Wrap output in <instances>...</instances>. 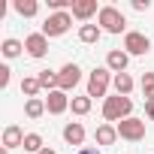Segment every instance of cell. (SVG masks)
I'll use <instances>...</instances> for the list:
<instances>
[{
  "mask_svg": "<svg viewBox=\"0 0 154 154\" xmlns=\"http://www.w3.org/2000/svg\"><path fill=\"white\" fill-rule=\"evenodd\" d=\"M130 112H133V100H130V97L115 94V97H106V103H103V118H106V121L121 124L124 118H130Z\"/></svg>",
  "mask_w": 154,
  "mask_h": 154,
  "instance_id": "obj_1",
  "label": "cell"
},
{
  "mask_svg": "<svg viewBox=\"0 0 154 154\" xmlns=\"http://www.w3.org/2000/svg\"><path fill=\"white\" fill-rule=\"evenodd\" d=\"M97 24H100L106 33H121V30L127 27V18H124L121 9H115V6H103V9L97 12Z\"/></svg>",
  "mask_w": 154,
  "mask_h": 154,
  "instance_id": "obj_2",
  "label": "cell"
},
{
  "mask_svg": "<svg viewBox=\"0 0 154 154\" xmlns=\"http://www.w3.org/2000/svg\"><path fill=\"white\" fill-rule=\"evenodd\" d=\"M112 69L109 66H97L91 75H88V97L94 100V97H106V91H109V82H112V75H109Z\"/></svg>",
  "mask_w": 154,
  "mask_h": 154,
  "instance_id": "obj_3",
  "label": "cell"
},
{
  "mask_svg": "<svg viewBox=\"0 0 154 154\" xmlns=\"http://www.w3.org/2000/svg\"><path fill=\"white\" fill-rule=\"evenodd\" d=\"M72 24V12H51L45 21H42V33L45 36H63Z\"/></svg>",
  "mask_w": 154,
  "mask_h": 154,
  "instance_id": "obj_4",
  "label": "cell"
},
{
  "mask_svg": "<svg viewBox=\"0 0 154 154\" xmlns=\"http://www.w3.org/2000/svg\"><path fill=\"white\" fill-rule=\"evenodd\" d=\"M118 127V136L121 139H127V142H139V139H145V121L142 118H124L121 124H115Z\"/></svg>",
  "mask_w": 154,
  "mask_h": 154,
  "instance_id": "obj_5",
  "label": "cell"
},
{
  "mask_svg": "<svg viewBox=\"0 0 154 154\" xmlns=\"http://www.w3.org/2000/svg\"><path fill=\"white\" fill-rule=\"evenodd\" d=\"M148 48H151V39H148L145 33L130 30V33L124 36V51H127V54H148Z\"/></svg>",
  "mask_w": 154,
  "mask_h": 154,
  "instance_id": "obj_6",
  "label": "cell"
},
{
  "mask_svg": "<svg viewBox=\"0 0 154 154\" xmlns=\"http://www.w3.org/2000/svg\"><path fill=\"white\" fill-rule=\"evenodd\" d=\"M57 79H60V91H72L75 85L82 82V69L75 63H63L60 72H57Z\"/></svg>",
  "mask_w": 154,
  "mask_h": 154,
  "instance_id": "obj_7",
  "label": "cell"
},
{
  "mask_svg": "<svg viewBox=\"0 0 154 154\" xmlns=\"http://www.w3.org/2000/svg\"><path fill=\"white\" fill-rule=\"evenodd\" d=\"M24 51L30 54V57H45V51H48V36L39 30V33H30L27 39H24Z\"/></svg>",
  "mask_w": 154,
  "mask_h": 154,
  "instance_id": "obj_8",
  "label": "cell"
},
{
  "mask_svg": "<svg viewBox=\"0 0 154 154\" xmlns=\"http://www.w3.org/2000/svg\"><path fill=\"white\" fill-rule=\"evenodd\" d=\"M69 97H66V91H51L48 97H45V109H48V115H63L66 109H69Z\"/></svg>",
  "mask_w": 154,
  "mask_h": 154,
  "instance_id": "obj_9",
  "label": "cell"
},
{
  "mask_svg": "<svg viewBox=\"0 0 154 154\" xmlns=\"http://www.w3.org/2000/svg\"><path fill=\"white\" fill-rule=\"evenodd\" d=\"M127 63H130V54L124 51V48H112L109 54H106V66L118 75V72H127Z\"/></svg>",
  "mask_w": 154,
  "mask_h": 154,
  "instance_id": "obj_10",
  "label": "cell"
},
{
  "mask_svg": "<svg viewBox=\"0 0 154 154\" xmlns=\"http://www.w3.org/2000/svg\"><path fill=\"white\" fill-rule=\"evenodd\" d=\"M24 136H27V133H24L18 124H9V127L3 130V148H9V151H12V148H21V145H24Z\"/></svg>",
  "mask_w": 154,
  "mask_h": 154,
  "instance_id": "obj_11",
  "label": "cell"
},
{
  "mask_svg": "<svg viewBox=\"0 0 154 154\" xmlns=\"http://www.w3.org/2000/svg\"><path fill=\"white\" fill-rule=\"evenodd\" d=\"M94 12H100L97 0H75V3H72V18H79V21H88Z\"/></svg>",
  "mask_w": 154,
  "mask_h": 154,
  "instance_id": "obj_12",
  "label": "cell"
},
{
  "mask_svg": "<svg viewBox=\"0 0 154 154\" xmlns=\"http://www.w3.org/2000/svg\"><path fill=\"white\" fill-rule=\"evenodd\" d=\"M63 142H66V145H82V142H85V127H82L79 121L66 124V127H63Z\"/></svg>",
  "mask_w": 154,
  "mask_h": 154,
  "instance_id": "obj_13",
  "label": "cell"
},
{
  "mask_svg": "<svg viewBox=\"0 0 154 154\" xmlns=\"http://www.w3.org/2000/svg\"><path fill=\"white\" fill-rule=\"evenodd\" d=\"M100 36H103V27H100V24H82V27H79V39H82L85 45L100 42Z\"/></svg>",
  "mask_w": 154,
  "mask_h": 154,
  "instance_id": "obj_14",
  "label": "cell"
},
{
  "mask_svg": "<svg viewBox=\"0 0 154 154\" xmlns=\"http://www.w3.org/2000/svg\"><path fill=\"white\" fill-rule=\"evenodd\" d=\"M94 139H97V145H112L118 139V127L115 124H100L97 133H94Z\"/></svg>",
  "mask_w": 154,
  "mask_h": 154,
  "instance_id": "obj_15",
  "label": "cell"
},
{
  "mask_svg": "<svg viewBox=\"0 0 154 154\" xmlns=\"http://www.w3.org/2000/svg\"><path fill=\"white\" fill-rule=\"evenodd\" d=\"M45 112H48V109H45V100H39V97H33V100H27V103H24V115H27V118H33V121H36V118H42Z\"/></svg>",
  "mask_w": 154,
  "mask_h": 154,
  "instance_id": "obj_16",
  "label": "cell"
},
{
  "mask_svg": "<svg viewBox=\"0 0 154 154\" xmlns=\"http://www.w3.org/2000/svg\"><path fill=\"white\" fill-rule=\"evenodd\" d=\"M36 79H39V85L51 94V91H60V79H57V72H51V69H42L39 75H36Z\"/></svg>",
  "mask_w": 154,
  "mask_h": 154,
  "instance_id": "obj_17",
  "label": "cell"
},
{
  "mask_svg": "<svg viewBox=\"0 0 154 154\" xmlns=\"http://www.w3.org/2000/svg\"><path fill=\"white\" fill-rule=\"evenodd\" d=\"M112 85H115V91H118L121 97H130V91H133V79H130V72H118L115 79H112Z\"/></svg>",
  "mask_w": 154,
  "mask_h": 154,
  "instance_id": "obj_18",
  "label": "cell"
},
{
  "mask_svg": "<svg viewBox=\"0 0 154 154\" xmlns=\"http://www.w3.org/2000/svg\"><path fill=\"white\" fill-rule=\"evenodd\" d=\"M15 12L21 18H33L39 12V3H36V0H15Z\"/></svg>",
  "mask_w": 154,
  "mask_h": 154,
  "instance_id": "obj_19",
  "label": "cell"
},
{
  "mask_svg": "<svg viewBox=\"0 0 154 154\" xmlns=\"http://www.w3.org/2000/svg\"><path fill=\"white\" fill-rule=\"evenodd\" d=\"M39 91H42V85H39V79H36V75H27V79H21V94H24L27 100H33Z\"/></svg>",
  "mask_w": 154,
  "mask_h": 154,
  "instance_id": "obj_20",
  "label": "cell"
},
{
  "mask_svg": "<svg viewBox=\"0 0 154 154\" xmlns=\"http://www.w3.org/2000/svg\"><path fill=\"white\" fill-rule=\"evenodd\" d=\"M21 148H24V151H30V154H39V151H42L45 145H42V136H39V133H27V136H24V145H21Z\"/></svg>",
  "mask_w": 154,
  "mask_h": 154,
  "instance_id": "obj_21",
  "label": "cell"
},
{
  "mask_svg": "<svg viewBox=\"0 0 154 154\" xmlns=\"http://www.w3.org/2000/svg\"><path fill=\"white\" fill-rule=\"evenodd\" d=\"M21 48H24V42H18V39H3V45H0L3 57H18V54H21Z\"/></svg>",
  "mask_w": 154,
  "mask_h": 154,
  "instance_id": "obj_22",
  "label": "cell"
},
{
  "mask_svg": "<svg viewBox=\"0 0 154 154\" xmlns=\"http://www.w3.org/2000/svg\"><path fill=\"white\" fill-rule=\"evenodd\" d=\"M69 109H72V115H88L91 112V97H72Z\"/></svg>",
  "mask_w": 154,
  "mask_h": 154,
  "instance_id": "obj_23",
  "label": "cell"
},
{
  "mask_svg": "<svg viewBox=\"0 0 154 154\" xmlns=\"http://www.w3.org/2000/svg\"><path fill=\"white\" fill-rule=\"evenodd\" d=\"M142 94H145V103H154V72L142 75Z\"/></svg>",
  "mask_w": 154,
  "mask_h": 154,
  "instance_id": "obj_24",
  "label": "cell"
},
{
  "mask_svg": "<svg viewBox=\"0 0 154 154\" xmlns=\"http://www.w3.org/2000/svg\"><path fill=\"white\" fill-rule=\"evenodd\" d=\"M9 72H12L9 66H0V88H6V85H9Z\"/></svg>",
  "mask_w": 154,
  "mask_h": 154,
  "instance_id": "obj_25",
  "label": "cell"
},
{
  "mask_svg": "<svg viewBox=\"0 0 154 154\" xmlns=\"http://www.w3.org/2000/svg\"><path fill=\"white\" fill-rule=\"evenodd\" d=\"M148 6H151V3H148V0H133V9H136V12H145Z\"/></svg>",
  "mask_w": 154,
  "mask_h": 154,
  "instance_id": "obj_26",
  "label": "cell"
},
{
  "mask_svg": "<svg viewBox=\"0 0 154 154\" xmlns=\"http://www.w3.org/2000/svg\"><path fill=\"white\" fill-rule=\"evenodd\" d=\"M75 154H103V151H100V148H79Z\"/></svg>",
  "mask_w": 154,
  "mask_h": 154,
  "instance_id": "obj_27",
  "label": "cell"
},
{
  "mask_svg": "<svg viewBox=\"0 0 154 154\" xmlns=\"http://www.w3.org/2000/svg\"><path fill=\"white\" fill-rule=\"evenodd\" d=\"M145 115H148V118L154 121V103H145Z\"/></svg>",
  "mask_w": 154,
  "mask_h": 154,
  "instance_id": "obj_28",
  "label": "cell"
},
{
  "mask_svg": "<svg viewBox=\"0 0 154 154\" xmlns=\"http://www.w3.org/2000/svg\"><path fill=\"white\" fill-rule=\"evenodd\" d=\"M39 154H57V151H54V148H42Z\"/></svg>",
  "mask_w": 154,
  "mask_h": 154,
  "instance_id": "obj_29",
  "label": "cell"
},
{
  "mask_svg": "<svg viewBox=\"0 0 154 154\" xmlns=\"http://www.w3.org/2000/svg\"><path fill=\"white\" fill-rule=\"evenodd\" d=\"M0 154H9V148H3V151H0Z\"/></svg>",
  "mask_w": 154,
  "mask_h": 154,
  "instance_id": "obj_30",
  "label": "cell"
}]
</instances>
